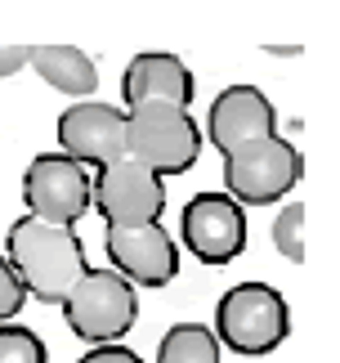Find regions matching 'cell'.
<instances>
[{"mask_svg":"<svg viewBox=\"0 0 340 363\" xmlns=\"http://www.w3.org/2000/svg\"><path fill=\"white\" fill-rule=\"evenodd\" d=\"M5 260L27 296L45 301V305H63V296L76 287V278L90 269L76 229L45 225L36 216L13 220V229L5 238Z\"/></svg>","mask_w":340,"mask_h":363,"instance_id":"cell-1","label":"cell"},{"mask_svg":"<svg viewBox=\"0 0 340 363\" xmlns=\"http://www.w3.org/2000/svg\"><path fill=\"white\" fill-rule=\"evenodd\" d=\"M125 157L157 179L193 171L202 157V121L175 104L125 108Z\"/></svg>","mask_w":340,"mask_h":363,"instance_id":"cell-2","label":"cell"},{"mask_svg":"<svg viewBox=\"0 0 340 363\" xmlns=\"http://www.w3.org/2000/svg\"><path fill=\"white\" fill-rule=\"evenodd\" d=\"M215 341L233 354H273L291 337V305L268 283H237L215 305Z\"/></svg>","mask_w":340,"mask_h":363,"instance_id":"cell-3","label":"cell"},{"mask_svg":"<svg viewBox=\"0 0 340 363\" xmlns=\"http://www.w3.org/2000/svg\"><path fill=\"white\" fill-rule=\"evenodd\" d=\"M300 175H305V157L282 135H264L224 152V193L242 211L246 206H273L300 184Z\"/></svg>","mask_w":340,"mask_h":363,"instance_id":"cell-4","label":"cell"},{"mask_svg":"<svg viewBox=\"0 0 340 363\" xmlns=\"http://www.w3.org/2000/svg\"><path fill=\"white\" fill-rule=\"evenodd\" d=\"M63 318L85 345H117L139 323V291L112 269H85L63 296Z\"/></svg>","mask_w":340,"mask_h":363,"instance_id":"cell-5","label":"cell"},{"mask_svg":"<svg viewBox=\"0 0 340 363\" xmlns=\"http://www.w3.org/2000/svg\"><path fill=\"white\" fill-rule=\"evenodd\" d=\"M90 184H94V175L85 166H76L72 157H63V152H36L23 171L27 216L72 229L90 211Z\"/></svg>","mask_w":340,"mask_h":363,"instance_id":"cell-6","label":"cell"},{"mask_svg":"<svg viewBox=\"0 0 340 363\" xmlns=\"http://www.w3.org/2000/svg\"><path fill=\"white\" fill-rule=\"evenodd\" d=\"M108 269L121 274L130 287H166L179 274V242L162 225H112L103 233Z\"/></svg>","mask_w":340,"mask_h":363,"instance_id":"cell-7","label":"cell"},{"mask_svg":"<svg viewBox=\"0 0 340 363\" xmlns=\"http://www.w3.org/2000/svg\"><path fill=\"white\" fill-rule=\"evenodd\" d=\"M90 206H98L103 225H157L166 211V179L144 171L139 162L121 157L94 171L90 184Z\"/></svg>","mask_w":340,"mask_h":363,"instance_id":"cell-8","label":"cell"},{"mask_svg":"<svg viewBox=\"0 0 340 363\" xmlns=\"http://www.w3.org/2000/svg\"><path fill=\"white\" fill-rule=\"evenodd\" d=\"M179 233L202 264H229L246 251V211L229 193H197L179 211Z\"/></svg>","mask_w":340,"mask_h":363,"instance_id":"cell-9","label":"cell"},{"mask_svg":"<svg viewBox=\"0 0 340 363\" xmlns=\"http://www.w3.org/2000/svg\"><path fill=\"white\" fill-rule=\"evenodd\" d=\"M59 144L63 157H72L85 171H103V166L125 157V108L103 104V99H81L63 108L59 117Z\"/></svg>","mask_w":340,"mask_h":363,"instance_id":"cell-10","label":"cell"},{"mask_svg":"<svg viewBox=\"0 0 340 363\" xmlns=\"http://www.w3.org/2000/svg\"><path fill=\"white\" fill-rule=\"evenodd\" d=\"M264 135H278V108L260 86H224L210 99L202 144H210L220 157Z\"/></svg>","mask_w":340,"mask_h":363,"instance_id":"cell-11","label":"cell"},{"mask_svg":"<svg viewBox=\"0 0 340 363\" xmlns=\"http://www.w3.org/2000/svg\"><path fill=\"white\" fill-rule=\"evenodd\" d=\"M121 99L125 108H139V104H175V108H188L197 99V81L188 72V63L170 50H144L125 63L121 72Z\"/></svg>","mask_w":340,"mask_h":363,"instance_id":"cell-12","label":"cell"},{"mask_svg":"<svg viewBox=\"0 0 340 363\" xmlns=\"http://www.w3.org/2000/svg\"><path fill=\"white\" fill-rule=\"evenodd\" d=\"M27 67H36V77L50 90L67 94V99H90L98 90V67L85 50L76 45H32L27 50Z\"/></svg>","mask_w":340,"mask_h":363,"instance_id":"cell-13","label":"cell"},{"mask_svg":"<svg viewBox=\"0 0 340 363\" xmlns=\"http://www.w3.org/2000/svg\"><path fill=\"white\" fill-rule=\"evenodd\" d=\"M220 341L206 323H170L157 345V363H220Z\"/></svg>","mask_w":340,"mask_h":363,"instance_id":"cell-14","label":"cell"},{"mask_svg":"<svg viewBox=\"0 0 340 363\" xmlns=\"http://www.w3.org/2000/svg\"><path fill=\"white\" fill-rule=\"evenodd\" d=\"M268 238H273V251L278 256H287L291 264L305 260V202H287L273 220V229H268Z\"/></svg>","mask_w":340,"mask_h":363,"instance_id":"cell-15","label":"cell"},{"mask_svg":"<svg viewBox=\"0 0 340 363\" xmlns=\"http://www.w3.org/2000/svg\"><path fill=\"white\" fill-rule=\"evenodd\" d=\"M0 363H50V350L27 323H0Z\"/></svg>","mask_w":340,"mask_h":363,"instance_id":"cell-16","label":"cell"},{"mask_svg":"<svg viewBox=\"0 0 340 363\" xmlns=\"http://www.w3.org/2000/svg\"><path fill=\"white\" fill-rule=\"evenodd\" d=\"M23 305H27V291H23V283H18V278H13L9 260L0 256V323H13Z\"/></svg>","mask_w":340,"mask_h":363,"instance_id":"cell-17","label":"cell"},{"mask_svg":"<svg viewBox=\"0 0 340 363\" xmlns=\"http://www.w3.org/2000/svg\"><path fill=\"white\" fill-rule=\"evenodd\" d=\"M76 363H144V359H139L125 341H117V345H90Z\"/></svg>","mask_w":340,"mask_h":363,"instance_id":"cell-18","label":"cell"},{"mask_svg":"<svg viewBox=\"0 0 340 363\" xmlns=\"http://www.w3.org/2000/svg\"><path fill=\"white\" fill-rule=\"evenodd\" d=\"M27 67V45H0V81Z\"/></svg>","mask_w":340,"mask_h":363,"instance_id":"cell-19","label":"cell"}]
</instances>
